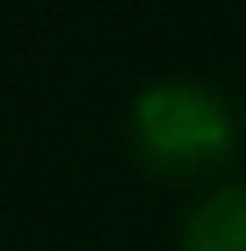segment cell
<instances>
[{
    "label": "cell",
    "mask_w": 246,
    "mask_h": 251,
    "mask_svg": "<svg viewBox=\"0 0 246 251\" xmlns=\"http://www.w3.org/2000/svg\"><path fill=\"white\" fill-rule=\"evenodd\" d=\"M129 156L163 184H219L241 156V112L224 90L201 78H151L140 84L123 117Z\"/></svg>",
    "instance_id": "1"
},
{
    "label": "cell",
    "mask_w": 246,
    "mask_h": 251,
    "mask_svg": "<svg viewBox=\"0 0 246 251\" xmlns=\"http://www.w3.org/2000/svg\"><path fill=\"white\" fill-rule=\"evenodd\" d=\"M173 251H246V179H219L185 206Z\"/></svg>",
    "instance_id": "2"
},
{
    "label": "cell",
    "mask_w": 246,
    "mask_h": 251,
    "mask_svg": "<svg viewBox=\"0 0 246 251\" xmlns=\"http://www.w3.org/2000/svg\"><path fill=\"white\" fill-rule=\"evenodd\" d=\"M241 134H246V100H241Z\"/></svg>",
    "instance_id": "3"
}]
</instances>
